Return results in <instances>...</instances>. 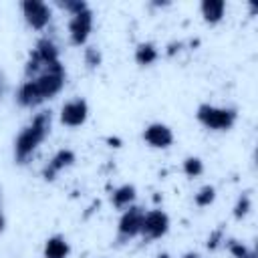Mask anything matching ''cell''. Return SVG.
<instances>
[{
	"mask_svg": "<svg viewBox=\"0 0 258 258\" xmlns=\"http://www.w3.org/2000/svg\"><path fill=\"white\" fill-rule=\"evenodd\" d=\"M48 127H50V113H48V111H42V113H38V115L32 119V123L18 135L16 147H14V153H16L18 163H24V161L34 153V149H36V147L40 145V141L46 137Z\"/></svg>",
	"mask_w": 258,
	"mask_h": 258,
	"instance_id": "cell-1",
	"label": "cell"
},
{
	"mask_svg": "<svg viewBox=\"0 0 258 258\" xmlns=\"http://www.w3.org/2000/svg\"><path fill=\"white\" fill-rule=\"evenodd\" d=\"M198 121L202 125H206L208 129H230L236 121V111L234 109H222V107H214V105H200L198 109Z\"/></svg>",
	"mask_w": 258,
	"mask_h": 258,
	"instance_id": "cell-2",
	"label": "cell"
},
{
	"mask_svg": "<svg viewBox=\"0 0 258 258\" xmlns=\"http://www.w3.org/2000/svg\"><path fill=\"white\" fill-rule=\"evenodd\" d=\"M169 228V218L167 214H163L161 210H153L149 214L143 216V224H141V234L145 240H155L161 238Z\"/></svg>",
	"mask_w": 258,
	"mask_h": 258,
	"instance_id": "cell-3",
	"label": "cell"
},
{
	"mask_svg": "<svg viewBox=\"0 0 258 258\" xmlns=\"http://www.w3.org/2000/svg\"><path fill=\"white\" fill-rule=\"evenodd\" d=\"M143 216L145 212L139 206H131L119 220V238L121 240H129L137 234H141V224H143Z\"/></svg>",
	"mask_w": 258,
	"mask_h": 258,
	"instance_id": "cell-4",
	"label": "cell"
},
{
	"mask_svg": "<svg viewBox=\"0 0 258 258\" xmlns=\"http://www.w3.org/2000/svg\"><path fill=\"white\" fill-rule=\"evenodd\" d=\"M91 26H93V12L89 8L75 14L69 22V32H71L73 44H83L91 32Z\"/></svg>",
	"mask_w": 258,
	"mask_h": 258,
	"instance_id": "cell-5",
	"label": "cell"
},
{
	"mask_svg": "<svg viewBox=\"0 0 258 258\" xmlns=\"http://www.w3.org/2000/svg\"><path fill=\"white\" fill-rule=\"evenodd\" d=\"M22 12H24V18L26 22L32 26V28H42L46 26V22L50 20V10L44 2H38V0H24L22 2Z\"/></svg>",
	"mask_w": 258,
	"mask_h": 258,
	"instance_id": "cell-6",
	"label": "cell"
},
{
	"mask_svg": "<svg viewBox=\"0 0 258 258\" xmlns=\"http://www.w3.org/2000/svg\"><path fill=\"white\" fill-rule=\"evenodd\" d=\"M87 113H89V107L83 99H75V101H69L62 111H60V121L69 127H79L85 123L87 119Z\"/></svg>",
	"mask_w": 258,
	"mask_h": 258,
	"instance_id": "cell-7",
	"label": "cell"
},
{
	"mask_svg": "<svg viewBox=\"0 0 258 258\" xmlns=\"http://www.w3.org/2000/svg\"><path fill=\"white\" fill-rule=\"evenodd\" d=\"M145 141L151 145V147H169L171 141H173V135H171V129L167 125H161V123H151L145 133H143Z\"/></svg>",
	"mask_w": 258,
	"mask_h": 258,
	"instance_id": "cell-8",
	"label": "cell"
},
{
	"mask_svg": "<svg viewBox=\"0 0 258 258\" xmlns=\"http://www.w3.org/2000/svg\"><path fill=\"white\" fill-rule=\"evenodd\" d=\"M75 161V153L71 151V149H60L52 159H50V163L42 169V175H44V179H54V175L62 169V167H67V165H71Z\"/></svg>",
	"mask_w": 258,
	"mask_h": 258,
	"instance_id": "cell-9",
	"label": "cell"
},
{
	"mask_svg": "<svg viewBox=\"0 0 258 258\" xmlns=\"http://www.w3.org/2000/svg\"><path fill=\"white\" fill-rule=\"evenodd\" d=\"M40 101H44V99H42L36 83L34 81H26L18 91V103L24 105V107H36Z\"/></svg>",
	"mask_w": 258,
	"mask_h": 258,
	"instance_id": "cell-10",
	"label": "cell"
},
{
	"mask_svg": "<svg viewBox=\"0 0 258 258\" xmlns=\"http://www.w3.org/2000/svg\"><path fill=\"white\" fill-rule=\"evenodd\" d=\"M67 256H69V244L62 236H52L46 240L44 258H67Z\"/></svg>",
	"mask_w": 258,
	"mask_h": 258,
	"instance_id": "cell-11",
	"label": "cell"
},
{
	"mask_svg": "<svg viewBox=\"0 0 258 258\" xmlns=\"http://www.w3.org/2000/svg\"><path fill=\"white\" fill-rule=\"evenodd\" d=\"M34 54L40 58L42 67H46V64H50V62L58 60V58H56V56H58V50H56L54 42H52V40H48V38L38 40V44H36V48H34Z\"/></svg>",
	"mask_w": 258,
	"mask_h": 258,
	"instance_id": "cell-12",
	"label": "cell"
},
{
	"mask_svg": "<svg viewBox=\"0 0 258 258\" xmlns=\"http://www.w3.org/2000/svg\"><path fill=\"white\" fill-rule=\"evenodd\" d=\"M224 8H226L224 0H204L202 2V14L208 22H218L224 14Z\"/></svg>",
	"mask_w": 258,
	"mask_h": 258,
	"instance_id": "cell-13",
	"label": "cell"
},
{
	"mask_svg": "<svg viewBox=\"0 0 258 258\" xmlns=\"http://www.w3.org/2000/svg\"><path fill=\"white\" fill-rule=\"evenodd\" d=\"M155 58H157V48H155V44H151V42H141V44L137 46V50H135V60H137V64L147 67V64H151V62H155Z\"/></svg>",
	"mask_w": 258,
	"mask_h": 258,
	"instance_id": "cell-14",
	"label": "cell"
},
{
	"mask_svg": "<svg viewBox=\"0 0 258 258\" xmlns=\"http://www.w3.org/2000/svg\"><path fill=\"white\" fill-rule=\"evenodd\" d=\"M111 200H113V206L115 208L123 210V208H127L135 200V187L133 185H121L119 189L113 191V198Z\"/></svg>",
	"mask_w": 258,
	"mask_h": 258,
	"instance_id": "cell-15",
	"label": "cell"
},
{
	"mask_svg": "<svg viewBox=\"0 0 258 258\" xmlns=\"http://www.w3.org/2000/svg\"><path fill=\"white\" fill-rule=\"evenodd\" d=\"M214 198H216V189L212 187V185H204L198 194H196V204L198 206H210L212 202H214Z\"/></svg>",
	"mask_w": 258,
	"mask_h": 258,
	"instance_id": "cell-16",
	"label": "cell"
},
{
	"mask_svg": "<svg viewBox=\"0 0 258 258\" xmlns=\"http://www.w3.org/2000/svg\"><path fill=\"white\" fill-rule=\"evenodd\" d=\"M183 171H185V175H189V177H198V175L204 171V165H202V161H200L198 157H187V159L183 161Z\"/></svg>",
	"mask_w": 258,
	"mask_h": 258,
	"instance_id": "cell-17",
	"label": "cell"
},
{
	"mask_svg": "<svg viewBox=\"0 0 258 258\" xmlns=\"http://www.w3.org/2000/svg\"><path fill=\"white\" fill-rule=\"evenodd\" d=\"M60 6H64L69 12H73V16L83 12V10H87V4L83 0H67V2H60Z\"/></svg>",
	"mask_w": 258,
	"mask_h": 258,
	"instance_id": "cell-18",
	"label": "cell"
},
{
	"mask_svg": "<svg viewBox=\"0 0 258 258\" xmlns=\"http://www.w3.org/2000/svg\"><path fill=\"white\" fill-rule=\"evenodd\" d=\"M248 210H250V198H248V196H242V198L238 200L236 208H234V216H236V218H242V216L248 214Z\"/></svg>",
	"mask_w": 258,
	"mask_h": 258,
	"instance_id": "cell-19",
	"label": "cell"
},
{
	"mask_svg": "<svg viewBox=\"0 0 258 258\" xmlns=\"http://www.w3.org/2000/svg\"><path fill=\"white\" fill-rule=\"evenodd\" d=\"M85 60H87V64H89L91 69H95V67L101 62V56H99V52H97L95 48H87V52H85Z\"/></svg>",
	"mask_w": 258,
	"mask_h": 258,
	"instance_id": "cell-20",
	"label": "cell"
},
{
	"mask_svg": "<svg viewBox=\"0 0 258 258\" xmlns=\"http://www.w3.org/2000/svg\"><path fill=\"white\" fill-rule=\"evenodd\" d=\"M228 246H230V252H232L236 258H244V256L248 254V250H246L240 242H236V240H230V244H228Z\"/></svg>",
	"mask_w": 258,
	"mask_h": 258,
	"instance_id": "cell-21",
	"label": "cell"
},
{
	"mask_svg": "<svg viewBox=\"0 0 258 258\" xmlns=\"http://www.w3.org/2000/svg\"><path fill=\"white\" fill-rule=\"evenodd\" d=\"M220 236H222V234H220V230H218V232H214V234L208 238V248H216V244H218Z\"/></svg>",
	"mask_w": 258,
	"mask_h": 258,
	"instance_id": "cell-22",
	"label": "cell"
},
{
	"mask_svg": "<svg viewBox=\"0 0 258 258\" xmlns=\"http://www.w3.org/2000/svg\"><path fill=\"white\" fill-rule=\"evenodd\" d=\"M107 141H109V145H113V147H119V143H121V141H119L117 137H115V139H113V137H109Z\"/></svg>",
	"mask_w": 258,
	"mask_h": 258,
	"instance_id": "cell-23",
	"label": "cell"
},
{
	"mask_svg": "<svg viewBox=\"0 0 258 258\" xmlns=\"http://www.w3.org/2000/svg\"><path fill=\"white\" fill-rule=\"evenodd\" d=\"M183 258H200V256H198V254H191V252H189V254H185Z\"/></svg>",
	"mask_w": 258,
	"mask_h": 258,
	"instance_id": "cell-24",
	"label": "cell"
},
{
	"mask_svg": "<svg viewBox=\"0 0 258 258\" xmlns=\"http://www.w3.org/2000/svg\"><path fill=\"white\" fill-rule=\"evenodd\" d=\"M2 228H4V218H2V214H0V232H2Z\"/></svg>",
	"mask_w": 258,
	"mask_h": 258,
	"instance_id": "cell-25",
	"label": "cell"
},
{
	"mask_svg": "<svg viewBox=\"0 0 258 258\" xmlns=\"http://www.w3.org/2000/svg\"><path fill=\"white\" fill-rule=\"evenodd\" d=\"M244 258H256V256H254V254H252V252H248V254H246V256H244Z\"/></svg>",
	"mask_w": 258,
	"mask_h": 258,
	"instance_id": "cell-26",
	"label": "cell"
},
{
	"mask_svg": "<svg viewBox=\"0 0 258 258\" xmlns=\"http://www.w3.org/2000/svg\"><path fill=\"white\" fill-rule=\"evenodd\" d=\"M157 258H169V254H159Z\"/></svg>",
	"mask_w": 258,
	"mask_h": 258,
	"instance_id": "cell-27",
	"label": "cell"
}]
</instances>
